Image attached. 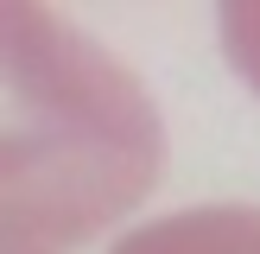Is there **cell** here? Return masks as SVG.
Wrapping results in <instances>:
<instances>
[{"label":"cell","mask_w":260,"mask_h":254,"mask_svg":"<svg viewBox=\"0 0 260 254\" xmlns=\"http://www.w3.org/2000/svg\"><path fill=\"white\" fill-rule=\"evenodd\" d=\"M83 102L38 13L0 7V254L57 235L83 172Z\"/></svg>","instance_id":"1"}]
</instances>
